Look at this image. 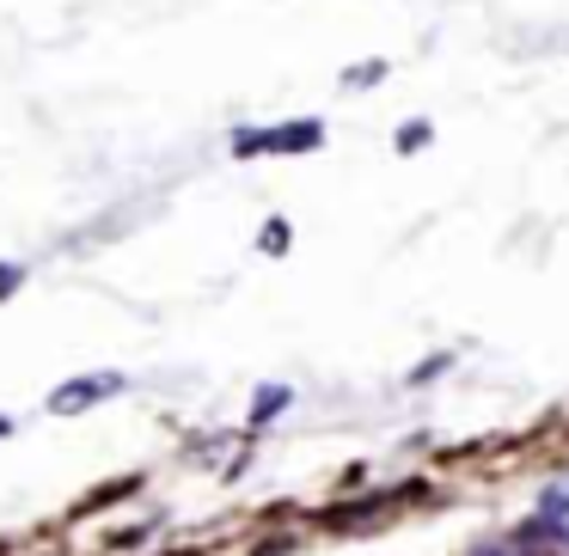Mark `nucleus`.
Returning a JSON list of instances; mask_svg holds the SVG:
<instances>
[{"label":"nucleus","instance_id":"nucleus-6","mask_svg":"<svg viewBox=\"0 0 569 556\" xmlns=\"http://www.w3.org/2000/svg\"><path fill=\"white\" fill-rule=\"evenodd\" d=\"M26 287V263H0V300H13Z\"/></svg>","mask_w":569,"mask_h":556},{"label":"nucleus","instance_id":"nucleus-10","mask_svg":"<svg viewBox=\"0 0 569 556\" xmlns=\"http://www.w3.org/2000/svg\"><path fill=\"white\" fill-rule=\"evenodd\" d=\"M478 556H502V550H496V544H490V550H478Z\"/></svg>","mask_w":569,"mask_h":556},{"label":"nucleus","instance_id":"nucleus-5","mask_svg":"<svg viewBox=\"0 0 569 556\" xmlns=\"http://www.w3.org/2000/svg\"><path fill=\"white\" fill-rule=\"evenodd\" d=\"M258 245L270 251V257H282V251H288V221H270V226L258 233Z\"/></svg>","mask_w":569,"mask_h":556},{"label":"nucleus","instance_id":"nucleus-3","mask_svg":"<svg viewBox=\"0 0 569 556\" xmlns=\"http://www.w3.org/2000/svg\"><path fill=\"white\" fill-rule=\"evenodd\" d=\"M288 404H295V392H288V385H263V392H258V404H251V428H263L270 416H282Z\"/></svg>","mask_w":569,"mask_h":556},{"label":"nucleus","instance_id":"nucleus-4","mask_svg":"<svg viewBox=\"0 0 569 556\" xmlns=\"http://www.w3.org/2000/svg\"><path fill=\"white\" fill-rule=\"evenodd\" d=\"M429 141H435L429 123H405V129H398V153H422Z\"/></svg>","mask_w":569,"mask_h":556},{"label":"nucleus","instance_id":"nucleus-2","mask_svg":"<svg viewBox=\"0 0 569 556\" xmlns=\"http://www.w3.org/2000/svg\"><path fill=\"white\" fill-rule=\"evenodd\" d=\"M123 385H129L123 373H80V380H68V385H56V392H50V416H80V410L117 397Z\"/></svg>","mask_w":569,"mask_h":556},{"label":"nucleus","instance_id":"nucleus-1","mask_svg":"<svg viewBox=\"0 0 569 556\" xmlns=\"http://www.w3.org/2000/svg\"><path fill=\"white\" fill-rule=\"evenodd\" d=\"M319 148H325L319 117L276 123V129H233V160H263V153H319Z\"/></svg>","mask_w":569,"mask_h":556},{"label":"nucleus","instance_id":"nucleus-8","mask_svg":"<svg viewBox=\"0 0 569 556\" xmlns=\"http://www.w3.org/2000/svg\"><path fill=\"white\" fill-rule=\"evenodd\" d=\"M545 519H557V514H569V483H557V489H545V507H539Z\"/></svg>","mask_w":569,"mask_h":556},{"label":"nucleus","instance_id":"nucleus-9","mask_svg":"<svg viewBox=\"0 0 569 556\" xmlns=\"http://www.w3.org/2000/svg\"><path fill=\"white\" fill-rule=\"evenodd\" d=\"M7 434H13V416H0V441H7Z\"/></svg>","mask_w":569,"mask_h":556},{"label":"nucleus","instance_id":"nucleus-7","mask_svg":"<svg viewBox=\"0 0 569 556\" xmlns=\"http://www.w3.org/2000/svg\"><path fill=\"white\" fill-rule=\"evenodd\" d=\"M373 80H386V62H361L343 74V87H373Z\"/></svg>","mask_w":569,"mask_h":556}]
</instances>
